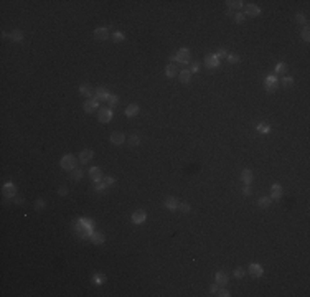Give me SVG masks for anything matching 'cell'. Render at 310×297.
Here are the masks:
<instances>
[{"label":"cell","mask_w":310,"mask_h":297,"mask_svg":"<svg viewBox=\"0 0 310 297\" xmlns=\"http://www.w3.org/2000/svg\"><path fill=\"white\" fill-rule=\"evenodd\" d=\"M61 169L63 170H74L76 169V157L73 154H66L61 159Z\"/></svg>","instance_id":"6da1fadb"},{"label":"cell","mask_w":310,"mask_h":297,"mask_svg":"<svg viewBox=\"0 0 310 297\" xmlns=\"http://www.w3.org/2000/svg\"><path fill=\"white\" fill-rule=\"evenodd\" d=\"M188 61H190V50H188V48L178 50L177 51V65L183 66V65H186Z\"/></svg>","instance_id":"7a4b0ae2"},{"label":"cell","mask_w":310,"mask_h":297,"mask_svg":"<svg viewBox=\"0 0 310 297\" xmlns=\"http://www.w3.org/2000/svg\"><path fill=\"white\" fill-rule=\"evenodd\" d=\"M97 119H99V122L107 124V122L112 119V111H111V107H102V109H99V111H97Z\"/></svg>","instance_id":"3957f363"},{"label":"cell","mask_w":310,"mask_h":297,"mask_svg":"<svg viewBox=\"0 0 310 297\" xmlns=\"http://www.w3.org/2000/svg\"><path fill=\"white\" fill-rule=\"evenodd\" d=\"M264 84H266V91L267 92H274L277 89V86H279V79H277L274 74H269V76L266 78Z\"/></svg>","instance_id":"277c9868"},{"label":"cell","mask_w":310,"mask_h":297,"mask_svg":"<svg viewBox=\"0 0 310 297\" xmlns=\"http://www.w3.org/2000/svg\"><path fill=\"white\" fill-rule=\"evenodd\" d=\"M2 195L5 198H13L15 195H17V188H15V185L12 183V182H8V183H5L2 187Z\"/></svg>","instance_id":"5b68a950"},{"label":"cell","mask_w":310,"mask_h":297,"mask_svg":"<svg viewBox=\"0 0 310 297\" xmlns=\"http://www.w3.org/2000/svg\"><path fill=\"white\" fill-rule=\"evenodd\" d=\"M130 220H132L134 225H142L145 220H147V213L144 210H137L132 213V216H130Z\"/></svg>","instance_id":"8992f818"},{"label":"cell","mask_w":310,"mask_h":297,"mask_svg":"<svg viewBox=\"0 0 310 297\" xmlns=\"http://www.w3.org/2000/svg\"><path fill=\"white\" fill-rule=\"evenodd\" d=\"M97 107H99V101H96V99H88V101H84V104H83V109H84V112H88V114L94 112Z\"/></svg>","instance_id":"52a82bcc"},{"label":"cell","mask_w":310,"mask_h":297,"mask_svg":"<svg viewBox=\"0 0 310 297\" xmlns=\"http://www.w3.org/2000/svg\"><path fill=\"white\" fill-rule=\"evenodd\" d=\"M248 271H249V274L253 276V277H261V276L264 274V269H262V268H261V264H257V263L249 264Z\"/></svg>","instance_id":"ba28073f"},{"label":"cell","mask_w":310,"mask_h":297,"mask_svg":"<svg viewBox=\"0 0 310 297\" xmlns=\"http://www.w3.org/2000/svg\"><path fill=\"white\" fill-rule=\"evenodd\" d=\"M204 65H206V68H209V70H216L219 66V60L216 58V55H208L206 58H204Z\"/></svg>","instance_id":"9c48e42d"},{"label":"cell","mask_w":310,"mask_h":297,"mask_svg":"<svg viewBox=\"0 0 310 297\" xmlns=\"http://www.w3.org/2000/svg\"><path fill=\"white\" fill-rule=\"evenodd\" d=\"M165 208H168L170 211H177L178 210V205H180V201L177 200L175 196H168V198H165Z\"/></svg>","instance_id":"30bf717a"},{"label":"cell","mask_w":310,"mask_h":297,"mask_svg":"<svg viewBox=\"0 0 310 297\" xmlns=\"http://www.w3.org/2000/svg\"><path fill=\"white\" fill-rule=\"evenodd\" d=\"M125 142V135L122 132H112L111 134V144L114 145H122Z\"/></svg>","instance_id":"8fae6325"},{"label":"cell","mask_w":310,"mask_h":297,"mask_svg":"<svg viewBox=\"0 0 310 297\" xmlns=\"http://www.w3.org/2000/svg\"><path fill=\"white\" fill-rule=\"evenodd\" d=\"M89 177L94 180V182H101L102 180V169L101 167H92L89 170Z\"/></svg>","instance_id":"7c38bea8"},{"label":"cell","mask_w":310,"mask_h":297,"mask_svg":"<svg viewBox=\"0 0 310 297\" xmlns=\"http://www.w3.org/2000/svg\"><path fill=\"white\" fill-rule=\"evenodd\" d=\"M94 38L96 40H107L109 38V32H107V28H104V27H99V28H96L94 30Z\"/></svg>","instance_id":"4fadbf2b"},{"label":"cell","mask_w":310,"mask_h":297,"mask_svg":"<svg viewBox=\"0 0 310 297\" xmlns=\"http://www.w3.org/2000/svg\"><path fill=\"white\" fill-rule=\"evenodd\" d=\"M92 157H94L92 150L91 149H84V150H81V154H79V162L81 164H88Z\"/></svg>","instance_id":"5bb4252c"},{"label":"cell","mask_w":310,"mask_h":297,"mask_svg":"<svg viewBox=\"0 0 310 297\" xmlns=\"http://www.w3.org/2000/svg\"><path fill=\"white\" fill-rule=\"evenodd\" d=\"M109 94H111V92H107L106 88H101V86H99L97 89H96V96H94V99H96V101H107Z\"/></svg>","instance_id":"9a60e30c"},{"label":"cell","mask_w":310,"mask_h":297,"mask_svg":"<svg viewBox=\"0 0 310 297\" xmlns=\"http://www.w3.org/2000/svg\"><path fill=\"white\" fill-rule=\"evenodd\" d=\"M282 196V187L279 183H274L271 187V200H279Z\"/></svg>","instance_id":"2e32d148"},{"label":"cell","mask_w":310,"mask_h":297,"mask_svg":"<svg viewBox=\"0 0 310 297\" xmlns=\"http://www.w3.org/2000/svg\"><path fill=\"white\" fill-rule=\"evenodd\" d=\"M178 65H173V63H168L167 65V68H165V74H167V78H175V76H178Z\"/></svg>","instance_id":"e0dca14e"},{"label":"cell","mask_w":310,"mask_h":297,"mask_svg":"<svg viewBox=\"0 0 310 297\" xmlns=\"http://www.w3.org/2000/svg\"><path fill=\"white\" fill-rule=\"evenodd\" d=\"M246 15H248V17H257V15H261V8L254 3H249L248 7H246Z\"/></svg>","instance_id":"ac0fdd59"},{"label":"cell","mask_w":310,"mask_h":297,"mask_svg":"<svg viewBox=\"0 0 310 297\" xmlns=\"http://www.w3.org/2000/svg\"><path fill=\"white\" fill-rule=\"evenodd\" d=\"M89 238H91V241L94 244H97V246L99 244H104V241H106V236H104L102 233H97V231H92V234Z\"/></svg>","instance_id":"d6986e66"},{"label":"cell","mask_w":310,"mask_h":297,"mask_svg":"<svg viewBox=\"0 0 310 297\" xmlns=\"http://www.w3.org/2000/svg\"><path fill=\"white\" fill-rule=\"evenodd\" d=\"M139 112H140V107L137 106V104H129L127 109H125V116L127 117H135Z\"/></svg>","instance_id":"ffe728a7"},{"label":"cell","mask_w":310,"mask_h":297,"mask_svg":"<svg viewBox=\"0 0 310 297\" xmlns=\"http://www.w3.org/2000/svg\"><path fill=\"white\" fill-rule=\"evenodd\" d=\"M214 281H216L219 286H226L228 284V274H226L224 271H218L216 276H214Z\"/></svg>","instance_id":"44dd1931"},{"label":"cell","mask_w":310,"mask_h":297,"mask_svg":"<svg viewBox=\"0 0 310 297\" xmlns=\"http://www.w3.org/2000/svg\"><path fill=\"white\" fill-rule=\"evenodd\" d=\"M178 78H180V83H183V84H188L191 79V73L190 70H182L180 73H178Z\"/></svg>","instance_id":"7402d4cb"},{"label":"cell","mask_w":310,"mask_h":297,"mask_svg":"<svg viewBox=\"0 0 310 297\" xmlns=\"http://www.w3.org/2000/svg\"><path fill=\"white\" fill-rule=\"evenodd\" d=\"M253 178H254L253 172H251V170H248V169H246V170H243V173H241V180H243L246 185H249L251 182H253Z\"/></svg>","instance_id":"603a6c76"},{"label":"cell","mask_w":310,"mask_h":297,"mask_svg":"<svg viewBox=\"0 0 310 297\" xmlns=\"http://www.w3.org/2000/svg\"><path fill=\"white\" fill-rule=\"evenodd\" d=\"M92 282L96 284V286H101V284H104L106 282V276L104 274H101V272H96L92 276Z\"/></svg>","instance_id":"cb8c5ba5"},{"label":"cell","mask_w":310,"mask_h":297,"mask_svg":"<svg viewBox=\"0 0 310 297\" xmlns=\"http://www.w3.org/2000/svg\"><path fill=\"white\" fill-rule=\"evenodd\" d=\"M10 40L15 41V43H18V41L23 40V33L20 32V30H13V32L10 33Z\"/></svg>","instance_id":"d4e9b609"},{"label":"cell","mask_w":310,"mask_h":297,"mask_svg":"<svg viewBox=\"0 0 310 297\" xmlns=\"http://www.w3.org/2000/svg\"><path fill=\"white\" fill-rule=\"evenodd\" d=\"M226 3H228V7H229V8H241L244 2H241V0H228Z\"/></svg>","instance_id":"484cf974"},{"label":"cell","mask_w":310,"mask_h":297,"mask_svg":"<svg viewBox=\"0 0 310 297\" xmlns=\"http://www.w3.org/2000/svg\"><path fill=\"white\" fill-rule=\"evenodd\" d=\"M257 131H259L261 134H269L271 132V127L267 126V124H264V122H261V124H257Z\"/></svg>","instance_id":"4316f807"},{"label":"cell","mask_w":310,"mask_h":297,"mask_svg":"<svg viewBox=\"0 0 310 297\" xmlns=\"http://www.w3.org/2000/svg\"><path fill=\"white\" fill-rule=\"evenodd\" d=\"M79 92H81V96L89 97V96H91V88H89L88 84H81L79 86Z\"/></svg>","instance_id":"83f0119b"},{"label":"cell","mask_w":310,"mask_h":297,"mask_svg":"<svg viewBox=\"0 0 310 297\" xmlns=\"http://www.w3.org/2000/svg\"><path fill=\"white\" fill-rule=\"evenodd\" d=\"M271 203H272L271 198H269V196H264V198H261V200H259V206H261V208H269Z\"/></svg>","instance_id":"f1b7e54d"},{"label":"cell","mask_w":310,"mask_h":297,"mask_svg":"<svg viewBox=\"0 0 310 297\" xmlns=\"http://www.w3.org/2000/svg\"><path fill=\"white\" fill-rule=\"evenodd\" d=\"M107 102H109V107H114V106H117L119 97L115 96V94H109V97H107Z\"/></svg>","instance_id":"f546056e"},{"label":"cell","mask_w":310,"mask_h":297,"mask_svg":"<svg viewBox=\"0 0 310 297\" xmlns=\"http://www.w3.org/2000/svg\"><path fill=\"white\" fill-rule=\"evenodd\" d=\"M178 210H180L182 213H190V210H191V206L188 205L186 201H182L180 205H178Z\"/></svg>","instance_id":"4dcf8cb0"},{"label":"cell","mask_w":310,"mask_h":297,"mask_svg":"<svg viewBox=\"0 0 310 297\" xmlns=\"http://www.w3.org/2000/svg\"><path fill=\"white\" fill-rule=\"evenodd\" d=\"M112 40L115 41V43H122V41L125 40V36H124V33H120V32H115V33L112 35Z\"/></svg>","instance_id":"1f68e13d"},{"label":"cell","mask_w":310,"mask_h":297,"mask_svg":"<svg viewBox=\"0 0 310 297\" xmlns=\"http://www.w3.org/2000/svg\"><path fill=\"white\" fill-rule=\"evenodd\" d=\"M129 144H130V145H134V147H135V145H139V144H140V137H139L137 134L130 135V137H129Z\"/></svg>","instance_id":"d6a6232c"},{"label":"cell","mask_w":310,"mask_h":297,"mask_svg":"<svg viewBox=\"0 0 310 297\" xmlns=\"http://www.w3.org/2000/svg\"><path fill=\"white\" fill-rule=\"evenodd\" d=\"M292 84H294V78H290V76H285V78L282 79V86H284V88H290Z\"/></svg>","instance_id":"836d02e7"},{"label":"cell","mask_w":310,"mask_h":297,"mask_svg":"<svg viewBox=\"0 0 310 297\" xmlns=\"http://www.w3.org/2000/svg\"><path fill=\"white\" fill-rule=\"evenodd\" d=\"M244 276H246V271H244L243 268H238V269L234 271V277H236V279H243Z\"/></svg>","instance_id":"e575fe53"},{"label":"cell","mask_w":310,"mask_h":297,"mask_svg":"<svg viewBox=\"0 0 310 297\" xmlns=\"http://www.w3.org/2000/svg\"><path fill=\"white\" fill-rule=\"evenodd\" d=\"M214 55H216V58H218V60H221V58H226V56H228V51H226L224 48H219Z\"/></svg>","instance_id":"d590c367"},{"label":"cell","mask_w":310,"mask_h":297,"mask_svg":"<svg viewBox=\"0 0 310 297\" xmlns=\"http://www.w3.org/2000/svg\"><path fill=\"white\" fill-rule=\"evenodd\" d=\"M106 188H107V185L104 183V182H102V183H101V182H96V191H97V193H101V191H104Z\"/></svg>","instance_id":"8d00e7d4"},{"label":"cell","mask_w":310,"mask_h":297,"mask_svg":"<svg viewBox=\"0 0 310 297\" xmlns=\"http://www.w3.org/2000/svg\"><path fill=\"white\" fill-rule=\"evenodd\" d=\"M287 70V63H277L276 65V73H284Z\"/></svg>","instance_id":"74e56055"},{"label":"cell","mask_w":310,"mask_h":297,"mask_svg":"<svg viewBox=\"0 0 310 297\" xmlns=\"http://www.w3.org/2000/svg\"><path fill=\"white\" fill-rule=\"evenodd\" d=\"M216 295H219V297H229L231 294H229V290H228V289L219 287V289H218V292H216Z\"/></svg>","instance_id":"f35d334b"},{"label":"cell","mask_w":310,"mask_h":297,"mask_svg":"<svg viewBox=\"0 0 310 297\" xmlns=\"http://www.w3.org/2000/svg\"><path fill=\"white\" fill-rule=\"evenodd\" d=\"M226 60H228L229 61V63H239V56L238 55H228V56H226Z\"/></svg>","instance_id":"ab89813d"},{"label":"cell","mask_w":310,"mask_h":297,"mask_svg":"<svg viewBox=\"0 0 310 297\" xmlns=\"http://www.w3.org/2000/svg\"><path fill=\"white\" fill-rule=\"evenodd\" d=\"M83 175H84V173H83V170H73V178H74V180H81L83 178Z\"/></svg>","instance_id":"60d3db41"},{"label":"cell","mask_w":310,"mask_h":297,"mask_svg":"<svg viewBox=\"0 0 310 297\" xmlns=\"http://www.w3.org/2000/svg\"><path fill=\"white\" fill-rule=\"evenodd\" d=\"M295 22H297V23H307V18H305V15H302V13H297V15H295Z\"/></svg>","instance_id":"b9f144b4"},{"label":"cell","mask_w":310,"mask_h":297,"mask_svg":"<svg viewBox=\"0 0 310 297\" xmlns=\"http://www.w3.org/2000/svg\"><path fill=\"white\" fill-rule=\"evenodd\" d=\"M45 208V200H36L35 201V210H43Z\"/></svg>","instance_id":"7bdbcfd3"},{"label":"cell","mask_w":310,"mask_h":297,"mask_svg":"<svg viewBox=\"0 0 310 297\" xmlns=\"http://www.w3.org/2000/svg\"><path fill=\"white\" fill-rule=\"evenodd\" d=\"M302 40H303V41H307V43L310 41V32H308V28H305V30L302 32Z\"/></svg>","instance_id":"ee69618b"},{"label":"cell","mask_w":310,"mask_h":297,"mask_svg":"<svg viewBox=\"0 0 310 297\" xmlns=\"http://www.w3.org/2000/svg\"><path fill=\"white\" fill-rule=\"evenodd\" d=\"M234 20H236V23H243L244 22V15L243 13H236L234 15Z\"/></svg>","instance_id":"f6af8a7d"},{"label":"cell","mask_w":310,"mask_h":297,"mask_svg":"<svg viewBox=\"0 0 310 297\" xmlns=\"http://www.w3.org/2000/svg\"><path fill=\"white\" fill-rule=\"evenodd\" d=\"M104 183H106V185L109 187V185H114V183H115V180L112 178V177H104Z\"/></svg>","instance_id":"bcb514c9"},{"label":"cell","mask_w":310,"mask_h":297,"mask_svg":"<svg viewBox=\"0 0 310 297\" xmlns=\"http://www.w3.org/2000/svg\"><path fill=\"white\" fill-rule=\"evenodd\" d=\"M218 289H219V284H218V282L209 286V292H211V294H216V292H218Z\"/></svg>","instance_id":"7dc6e473"},{"label":"cell","mask_w":310,"mask_h":297,"mask_svg":"<svg viewBox=\"0 0 310 297\" xmlns=\"http://www.w3.org/2000/svg\"><path fill=\"white\" fill-rule=\"evenodd\" d=\"M58 195H60V196L68 195V188H66V187H60V188H58Z\"/></svg>","instance_id":"c3c4849f"},{"label":"cell","mask_w":310,"mask_h":297,"mask_svg":"<svg viewBox=\"0 0 310 297\" xmlns=\"http://www.w3.org/2000/svg\"><path fill=\"white\" fill-rule=\"evenodd\" d=\"M200 71V65L198 63H193L191 68H190V73H198Z\"/></svg>","instance_id":"681fc988"},{"label":"cell","mask_w":310,"mask_h":297,"mask_svg":"<svg viewBox=\"0 0 310 297\" xmlns=\"http://www.w3.org/2000/svg\"><path fill=\"white\" fill-rule=\"evenodd\" d=\"M243 195H248V196L251 195V187L249 185H246L244 188H243Z\"/></svg>","instance_id":"f907efd6"},{"label":"cell","mask_w":310,"mask_h":297,"mask_svg":"<svg viewBox=\"0 0 310 297\" xmlns=\"http://www.w3.org/2000/svg\"><path fill=\"white\" fill-rule=\"evenodd\" d=\"M15 203H17L18 206H22V205H25V200H23V198H17V200H15Z\"/></svg>","instance_id":"816d5d0a"},{"label":"cell","mask_w":310,"mask_h":297,"mask_svg":"<svg viewBox=\"0 0 310 297\" xmlns=\"http://www.w3.org/2000/svg\"><path fill=\"white\" fill-rule=\"evenodd\" d=\"M226 15H234V8H229V7H228V10H226Z\"/></svg>","instance_id":"f5cc1de1"}]
</instances>
